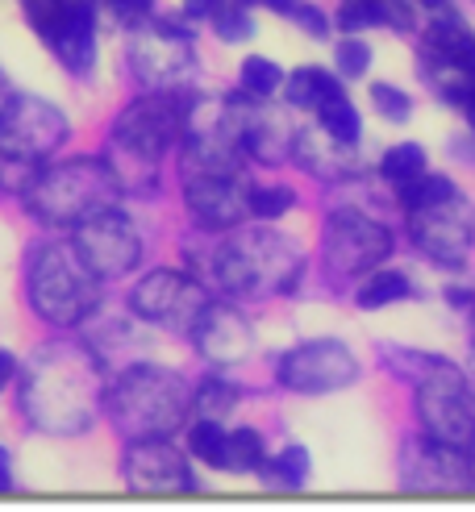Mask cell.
I'll return each instance as SVG.
<instances>
[{
  "label": "cell",
  "instance_id": "36",
  "mask_svg": "<svg viewBox=\"0 0 475 512\" xmlns=\"http://www.w3.org/2000/svg\"><path fill=\"white\" fill-rule=\"evenodd\" d=\"M225 0H184V13L188 17H213Z\"/></svg>",
  "mask_w": 475,
  "mask_h": 512
},
{
  "label": "cell",
  "instance_id": "34",
  "mask_svg": "<svg viewBox=\"0 0 475 512\" xmlns=\"http://www.w3.org/2000/svg\"><path fill=\"white\" fill-rule=\"evenodd\" d=\"M367 67H371V46L359 38H342L338 42V71L346 80H359V75H367Z\"/></svg>",
  "mask_w": 475,
  "mask_h": 512
},
{
  "label": "cell",
  "instance_id": "9",
  "mask_svg": "<svg viewBox=\"0 0 475 512\" xmlns=\"http://www.w3.org/2000/svg\"><path fill=\"white\" fill-rule=\"evenodd\" d=\"M280 383L288 392H300V396H325V392H342L350 383L359 379V363L342 342L334 338H317V342H305L280 358L275 367Z\"/></svg>",
  "mask_w": 475,
  "mask_h": 512
},
{
  "label": "cell",
  "instance_id": "25",
  "mask_svg": "<svg viewBox=\"0 0 475 512\" xmlns=\"http://www.w3.org/2000/svg\"><path fill=\"white\" fill-rule=\"evenodd\" d=\"M238 80H242V92H246V96L267 100V96H275V92L284 88V71L275 67L271 59H263V55H250V59L242 63V71H238Z\"/></svg>",
  "mask_w": 475,
  "mask_h": 512
},
{
  "label": "cell",
  "instance_id": "16",
  "mask_svg": "<svg viewBox=\"0 0 475 512\" xmlns=\"http://www.w3.org/2000/svg\"><path fill=\"white\" fill-rule=\"evenodd\" d=\"M475 479V463L446 442H417L405 450V483L413 492H463Z\"/></svg>",
  "mask_w": 475,
  "mask_h": 512
},
{
  "label": "cell",
  "instance_id": "18",
  "mask_svg": "<svg viewBox=\"0 0 475 512\" xmlns=\"http://www.w3.org/2000/svg\"><path fill=\"white\" fill-rule=\"evenodd\" d=\"M192 338L200 346V354L213 358V363H242L255 346V334H250V325L238 309L230 304H209L205 313H200Z\"/></svg>",
  "mask_w": 475,
  "mask_h": 512
},
{
  "label": "cell",
  "instance_id": "33",
  "mask_svg": "<svg viewBox=\"0 0 475 512\" xmlns=\"http://www.w3.org/2000/svg\"><path fill=\"white\" fill-rule=\"evenodd\" d=\"M371 105H375V113H380V117H388L392 125L409 121V113H413L409 92H400L396 84H371Z\"/></svg>",
  "mask_w": 475,
  "mask_h": 512
},
{
  "label": "cell",
  "instance_id": "41",
  "mask_svg": "<svg viewBox=\"0 0 475 512\" xmlns=\"http://www.w3.org/2000/svg\"><path fill=\"white\" fill-rule=\"evenodd\" d=\"M471 367H475V354H471Z\"/></svg>",
  "mask_w": 475,
  "mask_h": 512
},
{
  "label": "cell",
  "instance_id": "19",
  "mask_svg": "<svg viewBox=\"0 0 475 512\" xmlns=\"http://www.w3.org/2000/svg\"><path fill=\"white\" fill-rule=\"evenodd\" d=\"M342 92V84L334 80L330 71H321V67H296L292 75H288V100L296 109H321L330 96H338Z\"/></svg>",
  "mask_w": 475,
  "mask_h": 512
},
{
  "label": "cell",
  "instance_id": "35",
  "mask_svg": "<svg viewBox=\"0 0 475 512\" xmlns=\"http://www.w3.org/2000/svg\"><path fill=\"white\" fill-rule=\"evenodd\" d=\"M109 9L121 25H130V30H138V25L155 13V0H109Z\"/></svg>",
  "mask_w": 475,
  "mask_h": 512
},
{
  "label": "cell",
  "instance_id": "4",
  "mask_svg": "<svg viewBox=\"0 0 475 512\" xmlns=\"http://www.w3.org/2000/svg\"><path fill=\"white\" fill-rule=\"evenodd\" d=\"M121 179L105 159H63L30 179L25 209L42 225H80L96 209H109Z\"/></svg>",
  "mask_w": 475,
  "mask_h": 512
},
{
  "label": "cell",
  "instance_id": "15",
  "mask_svg": "<svg viewBox=\"0 0 475 512\" xmlns=\"http://www.w3.org/2000/svg\"><path fill=\"white\" fill-rule=\"evenodd\" d=\"M125 479H130L134 492H159V496L192 492L196 488L188 458L175 446H167V438H142V442H134L130 454H125Z\"/></svg>",
  "mask_w": 475,
  "mask_h": 512
},
{
  "label": "cell",
  "instance_id": "20",
  "mask_svg": "<svg viewBox=\"0 0 475 512\" xmlns=\"http://www.w3.org/2000/svg\"><path fill=\"white\" fill-rule=\"evenodd\" d=\"M317 121H321V130H325V134H334V138L346 142V146H355L359 134H363L359 109L350 105V96H346V92H338V96L325 100V105L317 109Z\"/></svg>",
  "mask_w": 475,
  "mask_h": 512
},
{
  "label": "cell",
  "instance_id": "13",
  "mask_svg": "<svg viewBox=\"0 0 475 512\" xmlns=\"http://www.w3.org/2000/svg\"><path fill=\"white\" fill-rule=\"evenodd\" d=\"M75 246H80V254L96 267L100 279L130 275L142 259V238H138L134 221L117 213L113 204L109 209H96L92 217L75 225Z\"/></svg>",
  "mask_w": 475,
  "mask_h": 512
},
{
  "label": "cell",
  "instance_id": "26",
  "mask_svg": "<svg viewBox=\"0 0 475 512\" xmlns=\"http://www.w3.org/2000/svg\"><path fill=\"white\" fill-rule=\"evenodd\" d=\"M380 171H384V179H392L396 188L409 184V179L425 175V150L417 142H400V146H392L388 155L380 159Z\"/></svg>",
  "mask_w": 475,
  "mask_h": 512
},
{
  "label": "cell",
  "instance_id": "8",
  "mask_svg": "<svg viewBox=\"0 0 475 512\" xmlns=\"http://www.w3.org/2000/svg\"><path fill=\"white\" fill-rule=\"evenodd\" d=\"M67 134H71V125L63 109H55L50 100H38V96H13L9 109L0 113V159L38 167L67 142Z\"/></svg>",
  "mask_w": 475,
  "mask_h": 512
},
{
  "label": "cell",
  "instance_id": "5",
  "mask_svg": "<svg viewBox=\"0 0 475 512\" xmlns=\"http://www.w3.org/2000/svg\"><path fill=\"white\" fill-rule=\"evenodd\" d=\"M213 275L230 292H292L300 275V250L280 234H234L217 250Z\"/></svg>",
  "mask_w": 475,
  "mask_h": 512
},
{
  "label": "cell",
  "instance_id": "30",
  "mask_svg": "<svg viewBox=\"0 0 475 512\" xmlns=\"http://www.w3.org/2000/svg\"><path fill=\"white\" fill-rule=\"evenodd\" d=\"M450 192H455V184H450L446 175H417L409 184H400V204L413 213V209H425V204H434Z\"/></svg>",
  "mask_w": 475,
  "mask_h": 512
},
{
  "label": "cell",
  "instance_id": "3",
  "mask_svg": "<svg viewBox=\"0 0 475 512\" xmlns=\"http://www.w3.org/2000/svg\"><path fill=\"white\" fill-rule=\"evenodd\" d=\"M109 408H113L117 429L130 442L167 438V433L184 425L188 408H192V392L175 371L138 363L117 379V388L109 392Z\"/></svg>",
  "mask_w": 475,
  "mask_h": 512
},
{
  "label": "cell",
  "instance_id": "31",
  "mask_svg": "<svg viewBox=\"0 0 475 512\" xmlns=\"http://www.w3.org/2000/svg\"><path fill=\"white\" fill-rule=\"evenodd\" d=\"M213 30H217L221 42H246L250 34H255V21H250L246 5L238 0V5H221L213 13Z\"/></svg>",
  "mask_w": 475,
  "mask_h": 512
},
{
  "label": "cell",
  "instance_id": "11",
  "mask_svg": "<svg viewBox=\"0 0 475 512\" xmlns=\"http://www.w3.org/2000/svg\"><path fill=\"white\" fill-rule=\"evenodd\" d=\"M130 67L150 92H175L192 75V38L171 21H155L130 42Z\"/></svg>",
  "mask_w": 475,
  "mask_h": 512
},
{
  "label": "cell",
  "instance_id": "37",
  "mask_svg": "<svg viewBox=\"0 0 475 512\" xmlns=\"http://www.w3.org/2000/svg\"><path fill=\"white\" fill-rule=\"evenodd\" d=\"M13 375H17V358L9 350H0V388H9Z\"/></svg>",
  "mask_w": 475,
  "mask_h": 512
},
{
  "label": "cell",
  "instance_id": "12",
  "mask_svg": "<svg viewBox=\"0 0 475 512\" xmlns=\"http://www.w3.org/2000/svg\"><path fill=\"white\" fill-rule=\"evenodd\" d=\"M130 309L150 321V325H163V329H180V334H192L200 313L209 309V296L196 279L180 275V271H155L146 275L142 284L130 296Z\"/></svg>",
  "mask_w": 475,
  "mask_h": 512
},
{
  "label": "cell",
  "instance_id": "22",
  "mask_svg": "<svg viewBox=\"0 0 475 512\" xmlns=\"http://www.w3.org/2000/svg\"><path fill=\"white\" fill-rule=\"evenodd\" d=\"M234 404H238V388L234 383H225V379H217V375H205L196 383V392H192V408L200 417H213V421L230 417Z\"/></svg>",
  "mask_w": 475,
  "mask_h": 512
},
{
  "label": "cell",
  "instance_id": "38",
  "mask_svg": "<svg viewBox=\"0 0 475 512\" xmlns=\"http://www.w3.org/2000/svg\"><path fill=\"white\" fill-rule=\"evenodd\" d=\"M13 488V471H9V450L0 446V492H9Z\"/></svg>",
  "mask_w": 475,
  "mask_h": 512
},
{
  "label": "cell",
  "instance_id": "29",
  "mask_svg": "<svg viewBox=\"0 0 475 512\" xmlns=\"http://www.w3.org/2000/svg\"><path fill=\"white\" fill-rule=\"evenodd\" d=\"M246 204H250V217L275 221V217H284V213L292 209L296 196H292V188H284V184H263V188H250V192H246Z\"/></svg>",
  "mask_w": 475,
  "mask_h": 512
},
{
  "label": "cell",
  "instance_id": "40",
  "mask_svg": "<svg viewBox=\"0 0 475 512\" xmlns=\"http://www.w3.org/2000/svg\"><path fill=\"white\" fill-rule=\"evenodd\" d=\"M463 109H467V117H471V130H475V92L467 96V105H463Z\"/></svg>",
  "mask_w": 475,
  "mask_h": 512
},
{
  "label": "cell",
  "instance_id": "28",
  "mask_svg": "<svg viewBox=\"0 0 475 512\" xmlns=\"http://www.w3.org/2000/svg\"><path fill=\"white\" fill-rule=\"evenodd\" d=\"M388 17H392L388 0H342V9H338V25L346 34L367 30V25H388Z\"/></svg>",
  "mask_w": 475,
  "mask_h": 512
},
{
  "label": "cell",
  "instance_id": "14",
  "mask_svg": "<svg viewBox=\"0 0 475 512\" xmlns=\"http://www.w3.org/2000/svg\"><path fill=\"white\" fill-rule=\"evenodd\" d=\"M325 254L338 275H363L392 254V234L355 209H342L325 225Z\"/></svg>",
  "mask_w": 475,
  "mask_h": 512
},
{
  "label": "cell",
  "instance_id": "7",
  "mask_svg": "<svg viewBox=\"0 0 475 512\" xmlns=\"http://www.w3.org/2000/svg\"><path fill=\"white\" fill-rule=\"evenodd\" d=\"M417 417L434 442L475 446V396L450 363H430L417 383Z\"/></svg>",
  "mask_w": 475,
  "mask_h": 512
},
{
  "label": "cell",
  "instance_id": "17",
  "mask_svg": "<svg viewBox=\"0 0 475 512\" xmlns=\"http://www.w3.org/2000/svg\"><path fill=\"white\" fill-rule=\"evenodd\" d=\"M188 188L184 200L196 217V225L205 229H230L242 221V213H250L246 192L238 188L234 175H184Z\"/></svg>",
  "mask_w": 475,
  "mask_h": 512
},
{
  "label": "cell",
  "instance_id": "2",
  "mask_svg": "<svg viewBox=\"0 0 475 512\" xmlns=\"http://www.w3.org/2000/svg\"><path fill=\"white\" fill-rule=\"evenodd\" d=\"M25 288H30V304L46 325H80L92 317L100 300V275L80 254V246L50 242L38 246L30 271H25Z\"/></svg>",
  "mask_w": 475,
  "mask_h": 512
},
{
  "label": "cell",
  "instance_id": "39",
  "mask_svg": "<svg viewBox=\"0 0 475 512\" xmlns=\"http://www.w3.org/2000/svg\"><path fill=\"white\" fill-rule=\"evenodd\" d=\"M9 100H13V92H9V80H5V71H0V113L9 109Z\"/></svg>",
  "mask_w": 475,
  "mask_h": 512
},
{
  "label": "cell",
  "instance_id": "24",
  "mask_svg": "<svg viewBox=\"0 0 475 512\" xmlns=\"http://www.w3.org/2000/svg\"><path fill=\"white\" fill-rule=\"evenodd\" d=\"M296 150H300V163H305L309 171H317V175H330V179H338V175H350V159L342 155L346 150V142H338L334 134H330V146H317V138L309 134V138H300L296 142Z\"/></svg>",
  "mask_w": 475,
  "mask_h": 512
},
{
  "label": "cell",
  "instance_id": "6",
  "mask_svg": "<svg viewBox=\"0 0 475 512\" xmlns=\"http://www.w3.org/2000/svg\"><path fill=\"white\" fill-rule=\"evenodd\" d=\"M188 109L192 100H184V92H150L134 105H125L117 113L113 125V142L125 150L130 159L142 163H159L167 150L180 142V134L188 130Z\"/></svg>",
  "mask_w": 475,
  "mask_h": 512
},
{
  "label": "cell",
  "instance_id": "23",
  "mask_svg": "<svg viewBox=\"0 0 475 512\" xmlns=\"http://www.w3.org/2000/svg\"><path fill=\"white\" fill-rule=\"evenodd\" d=\"M409 296H413L409 275H400V271H375L367 284L359 288V309H384V304L409 300Z\"/></svg>",
  "mask_w": 475,
  "mask_h": 512
},
{
  "label": "cell",
  "instance_id": "21",
  "mask_svg": "<svg viewBox=\"0 0 475 512\" xmlns=\"http://www.w3.org/2000/svg\"><path fill=\"white\" fill-rule=\"evenodd\" d=\"M188 450L209 467H225V454H230V433L221 429V421L213 417H200L192 429H188Z\"/></svg>",
  "mask_w": 475,
  "mask_h": 512
},
{
  "label": "cell",
  "instance_id": "32",
  "mask_svg": "<svg viewBox=\"0 0 475 512\" xmlns=\"http://www.w3.org/2000/svg\"><path fill=\"white\" fill-rule=\"evenodd\" d=\"M271 479L284 483V488H300V483L309 479V454H305V446H284L280 454H275Z\"/></svg>",
  "mask_w": 475,
  "mask_h": 512
},
{
  "label": "cell",
  "instance_id": "10",
  "mask_svg": "<svg viewBox=\"0 0 475 512\" xmlns=\"http://www.w3.org/2000/svg\"><path fill=\"white\" fill-rule=\"evenodd\" d=\"M409 217H413V242L434 263L459 267L467 259V250L475 242V209L459 188L434 204H425V209H413Z\"/></svg>",
  "mask_w": 475,
  "mask_h": 512
},
{
  "label": "cell",
  "instance_id": "1",
  "mask_svg": "<svg viewBox=\"0 0 475 512\" xmlns=\"http://www.w3.org/2000/svg\"><path fill=\"white\" fill-rule=\"evenodd\" d=\"M100 400H105V379H100L96 354L84 346H42L21 375V413L42 433L75 438L92 429Z\"/></svg>",
  "mask_w": 475,
  "mask_h": 512
},
{
  "label": "cell",
  "instance_id": "27",
  "mask_svg": "<svg viewBox=\"0 0 475 512\" xmlns=\"http://www.w3.org/2000/svg\"><path fill=\"white\" fill-rule=\"evenodd\" d=\"M267 463L263 438L255 429H234L230 433V454H225V471H259Z\"/></svg>",
  "mask_w": 475,
  "mask_h": 512
}]
</instances>
